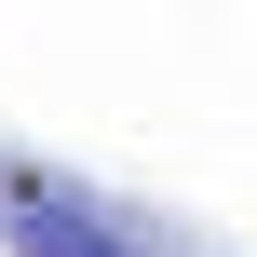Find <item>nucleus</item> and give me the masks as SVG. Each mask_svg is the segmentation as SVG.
Returning <instances> with one entry per match:
<instances>
[{
	"mask_svg": "<svg viewBox=\"0 0 257 257\" xmlns=\"http://www.w3.org/2000/svg\"><path fill=\"white\" fill-rule=\"evenodd\" d=\"M0 257H163V230L54 163H0Z\"/></svg>",
	"mask_w": 257,
	"mask_h": 257,
	"instance_id": "f257e3e1",
	"label": "nucleus"
}]
</instances>
